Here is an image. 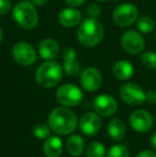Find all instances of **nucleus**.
Listing matches in <instances>:
<instances>
[{"label":"nucleus","instance_id":"nucleus-32","mask_svg":"<svg viewBox=\"0 0 156 157\" xmlns=\"http://www.w3.org/2000/svg\"><path fill=\"white\" fill-rule=\"evenodd\" d=\"M151 145L156 150V132L152 135V137H151Z\"/></svg>","mask_w":156,"mask_h":157},{"label":"nucleus","instance_id":"nucleus-17","mask_svg":"<svg viewBox=\"0 0 156 157\" xmlns=\"http://www.w3.org/2000/svg\"><path fill=\"white\" fill-rule=\"evenodd\" d=\"M46 157H60L63 152L62 140L57 136H50L46 139L43 145Z\"/></svg>","mask_w":156,"mask_h":157},{"label":"nucleus","instance_id":"nucleus-4","mask_svg":"<svg viewBox=\"0 0 156 157\" xmlns=\"http://www.w3.org/2000/svg\"><path fill=\"white\" fill-rule=\"evenodd\" d=\"M13 18L24 29H34L39 24V14L31 1L21 0L13 9Z\"/></svg>","mask_w":156,"mask_h":157},{"label":"nucleus","instance_id":"nucleus-28","mask_svg":"<svg viewBox=\"0 0 156 157\" xmlns=\"http://www.w3.org/2000/svg\"><path fill=\"white\" fill-rule=\"evenodd\" d=\"M146 101L150 104H156V90H150L146 92Z\"/></svg>","mask_w":156,"mask_h":157},{"label":"nucleus","instance_id":"nucleus-30","mask_svg":"<svg viewBox=\"0 0 156 157\" xmlns=\"http://www.w3.org/2000/svg\"><path fill=\"white\" fill-rule=\"evenodd\" d=\"M85 1L86 0H65V2L72 6H81Z\"/></svg>","mask_w":156,"mask_h":157},{"label":"nucleus","instance_id":"nucleus-22","mask_svg":"<svg viewBox=\"0 0 156 157\" xmlns=\"http://www.w3.org/2000/svg\"><path fill=\"white\" fill-rule=\"evenodd\" d=\"M87 156L88 157H104L106 150L104 144H102L98 141H93L87 147Z\"/></svg>","mask_w":156,"mask_h":157},{"label":"nucleus","instance_id":"nucleus-18","mask_svg":"<svg viewBox=\"0 0 156 157\" xmlns=\"http://www.w3.org/2000/svg\"><path fill=\"white\" fill-rule=\"evenodd\" d=\"M112 73L119 80H128L134 75V66L129 61L120 60L113 65Z\"/></svg>","mask_w":156,"mask_h":157},{"label":"nucleus","instance_id":"nucleus-21","mask_svg":"<svg viewBox=\"0 0 156 157\" xmlns=\"http://www.w3.org/2000/svg\"><path fill=\"white\" fill-rule=\"evenodd\" d=\"M137 28L141 33H151L155 29V21L151 16L143 15L141 17H138L137 21Z\"/></svg>","mask_w":156,"mask_h":157},{"label":"nucleus","instance_id":"nucleus-35","mask_svg":"<svg viewBox=\"0 0 156 157\" xmlns=\"http://www.w3.org/2000/svg\"><path fill=\"white\" fill-rule=\"evenodd\" d=\"M155 40H156V33H155Z\"/></svg>","mask_w":156,"mask_h":157},{"label":"nucleus","instance_id":"nucleus-6","mask_svg":"<svg viewBox=\"0 0 156 157\" xmlns=\"http://www.w3.org/2000/svg\"><path fill=\"white\" fill-rule=\"evenodd\" d=\"M139 17V12L136 6L131 3H121L115 9L112 18L116 25L127 27L136 23Z\"/></svg>","mask_w":156,"mask_h":157},{"label":"nucleus","instance_id":"nucleus-1","mask_svg":"<svg viewBox=\"0 0 156 157\" xmlns=\"http://www.w3.org/2000/svg\"><path fill=\"white\" fill-rule=\"evenodd\" d=\"M47 124L52 132L65 136L73 134L77 127V117L70 108L65 106L57 107L50 112Z\"/></svg>","mask_w":156,"mask_h":157},{"label":"nucleus","instance_id":"nucleus-11","mask_svg":"<svg viewBox=\"0 0 156 157\" xmlns=\"http://www.w3.org/2000/svg\"><path fill=\"white\" fill-rule=\"evenodd\" d=\"M94 110L97 114L102 117H110L116 113L118 109V103L109 94H100L94 98Z\"/></svg>","mask_w":156,"mask_h":157},{"label":"nucleus","instance_id":"nucleus-3","mask_svg":"<svg viewBox=\"0 0 156 157\" xmlns=\"http://www.w3.org/2000/svg\"><path fill=\"white\" fill-rule=\"evenodd\" d=\"M63 76V70L56 61H46L36 71V82L45 89H51L59 85Z\"/></svg>","mask_w":156,"mask_h":157},{"label":"nucleus","instance_id":"nucleus-16","mask_svg":"<svg viewBox=\"0 0 156 157\" xmlns=\"http://www.w3.org/2000/svg\"><path fill=\"white\" fill-rule=\"evenodd\" d=\"M59 44L54 39H45L39 45V55L44 60H54L59 54Z\"/></svg>","mask_w":156,"mask_h":157},{"label":"nucleus","instance_id":"nucleus-34","mask_svg":"<svg viewBox=\"0 0 156 157\" xmlns=\"http://www.w3.org/2000/svg\"><path fill=\"white\" fill-rule=\"evenodd\" d=\"M96 1H107V0H96Z\"/></svg>","mask_w":156,"mask_h":157},{"label":"nucleus","instance_id":"nucleus-13","mask_svg":"<svg viewBox=\"0 0 156 157\" xmlns=\"http://www.w3.org/2000/svg\"><path fill=\"white\" fill-rule=\"evenodd\" d=\"M102 127V120L100 114L95 112H87L80 119L79 128L82 134L87 136H94L100 132Z\"/></svg>","mask_w":156,"mask_h":157},{"label":"nucleus","instance_id":"nucleus-15","mask_svg":"<svg viewBox=\"0 0 156 157\" xmlns=\"http://www.w3.org/2000/svg\"><path fill=\"white\" fill-rule=\"evenodd\" d=\"M59 23L67 28H73L81 21L82 14L75 8H65L59 13Z\"/></svg>","mask_w":156,"mask_h":157},{"label":"nucleus","instance_id":"nucleus-7","mask_svg":"<svg viewBox=\"0 0 156 157\" xmlns=\"http://www.w3.org/2000/svg\"><path fill=\"white\" fill-rule=\"evenodd\" d=\"M120 97L131 106H140L146 101V92L135 82H126L121 87Z\"/></svg>","mask_w":156,"mask_h":157},{"label":"nucleus","instance_id":"nucleus-27","mask_svg":"<svg viewBox=\"0 0 156 157\" xmlns=\"http://www.w3.org/2000/svg\"><path fill=\"white\" fill-rule=\"evenodd\" d=\"M12 8L11 0H0V15H6Z\"/></svg>","mask_w":156,"mask_h":157},{"label":"nucleus","instance_id":"nucleus-29","mask_svg":"<svg viewBox=\"0 0 156 157\" xmlns=\"http://www.w3.org/2000/svg\"><path fill=\"white\" fill-rule=\"evenodd\" d=\"M136 157H156L155 152L150 151V150H142L141 152L137 154Z\"/></svg>","mask_w":156,"mask_h":157},{"label":"nucleus","instance_id":"nucleus-10","mask_svg":"<svg viewBox=\"0 0 156 157\" xmlns=\"http://www.w3.org/2000/svg\"><path fill=\"white\" fill-rule=\"evenodd\" d=\"M129 125L137 132H146L153 125V117L144 109H137L129 117Z\"/></svg>","mask_w":156,"mask_h":157},{"label":"nucleus","instance_id":"nucleus-25","mask_svg":"<svg viewBox=\"0 0 156 157\" xmlns=\"http://www.w3.org/2000/svg\"><path fill=\"white\" fill-rule=\"evenodd\" d=\"M33 135L38 139L48 138L50 135V127L48 124H38L33 128Z\"/></svg>","mask_w":156,"mask_h":157},{"label":"nucleus","instance_id":"nucleus-19","mask_svg":"<svg viewBox=\"0 0 156 157\" xmlns=\"http://www.w3.org/2000/svg\"><path fill=\"white\" fill-rule=\"evenodd\" d=\"M107 132H108L109 137H111L113 140L120 141L125 137L126 127L122 120L115 118L109 121L108 125H107Z\"/></svg>","mask_w":156,"mask_h":157},{"label":"nucleus","instance_id":"nucleus-24","mask_svg":"<svg viewBox=\"0 0 156 157\" xmlns=\"http://www.w3.org/2000/svg\"><path fill=\"white\" fill-rule=\"evenodd\" d=\"M106 157H129V151L125 145L115 144L108 150Z\"/></svg>","mask_w":156,"mask_h":157},{"label":"nucleus","instance_id":"nucleus-33","mask_svg":"<svg viewBox=\"0 0 156 157\" xmlns=\"http://www.w3.org/2000/svg\"><path fill=\"white\" fill-rule=\"evenodd\" d=\"M2 36H3V32H2L1 28H0V43H1V41H2Z\"/></svg>","mask_w":156,"mask_h":157},{"label":"nucleus","instance_id":"nucleus-20","mask_svg":"<svg viewBox=\"0 0 156 157\" xmlns=\"http://www.w3.org/2000/svg\"><path fill=\"white\" fill-rule=\"evenodd\" d=\"M85 149V141L82 137L79 135H71L67 141V150L70 155L72 156H79L82 154Z\"/></svg>","mask_w":156,"mask_h":157},{"label":"nucleus","instance_id":"nucleus-12","mask_svg":"<svg viewBox=\"0 0 156 157\" xmlns=\"http://www.w3.org/2000/svg\"><path fill=\"white\" fill-rule=\"evenodd\" d=\"M103 77L101 72L96 67H87L81 72L80 83L82 88L88 92L97 91L102 86Z\"/></svg>","mask_w":156,"mask_h":157},{"label":"nucleus","instance_id":"nucleus-8","mask_svg":"<svg viewBox=\"0 0 156 157\" xmlns=\"http://www.w3.org/2000/svg\"><path fill=\"white\" fill-rule=\"evenodd\" d=\"M121 45L122 48L129 55H138L143 52L146 41L141 33L135 30H128L124 32L121 37Z\"/></svg>","mask_w":156,"mask_h":157},{"label":"nucleus","instance_id":"nucleus-14","mask_svg":"<svg viewBox=\"0 0 156 157\" xmlns=\"http://www.w3.org/2000/svg\"><path fill=\"white\" fill-rule=\"evenodd\" d=\"M76 50L73 47H67L63 52V71L70 76H77L81 71L80 63L76 59Z\"/></svg>","mask_w":156,"mask_h":157},{"label":"nucleus","instance_id":"nucleus-5","mask_svg":"<svg viewBox=\"0 0 156 157\" xmlns=\"http://www.w3.org/2000/svg\"><path fill=\"white\" fill-rule=\"evenodd\" d=\"M58 103L65 107H74L82 101V91L73 83H65L59 87L56 92Z\"/></svg>","mask_w":156,"mask_h":157},{"label":"nucleus","instance_id":"nucleus-9","mask_svg":"<svg viewBox=\"0 0 156 157\" xmlns=\"http://www.w3.org/2000/svg\"><path fill=\"white\" fill-rule=\"evenodd\" d=\"M14 60L23 66H29L36 61V52L27 42H18L12 48Z\"/></svg>","mask_w":156,"mask_h":157},{"label":"nucleus","instance_id":"nucleus-2","mask_svg":"<svg viewBox=\"0 0 156 157\" xmlns=\"http://www.w3.org/2000/svg\"><path fill=\"white\" fill-rule=\"evenodd\" d=\"M104 36L103 25L96 18L88 17L80 23L77 30V39L81 45L93 47L97 45Z\"/></svg>","mask_w":156,"mask_h":157},{"label":"nucleus","instance_id":"nucleus-31","mask_svg":"<svg viewBox=\"0 0 156 157\" xmlns=\"http://www.w3.org/2000/svg\"><path fill=\"white\" fill-rule=\"evenodd\" d=\"M34 6H45L49 0H30Z\"/></svg>","mask_w":156,"mask_h":157},{"label":"nucleus","instance_id":"nucleus-23","mask_svg":"<svg viewBox=\"0 0 156 157\" xmlns=\"http://www.w3.org/2000/svg\"><path fill=\"white\" fill-rule=\"evenodd\" d=\"M141 63L148 70L156 68V52H144L141 55Z\"/></svg>","mask_w":156,"mask_h":157},{"label":"nucleus","instance_id":"nucleus-26","mask_svg":"<svg viewBox=\"0 0 156 157\" xmlns=\"http://www.w3.org/2000/svg\"><path fill=\"white\" fill-rule=\"evenodd\" d=\"M88 16L92 18H97L101 14V8L97 3H90L87 8Z\"/></svg>","mask_w":156,"mask_h":157}]
</instances>
